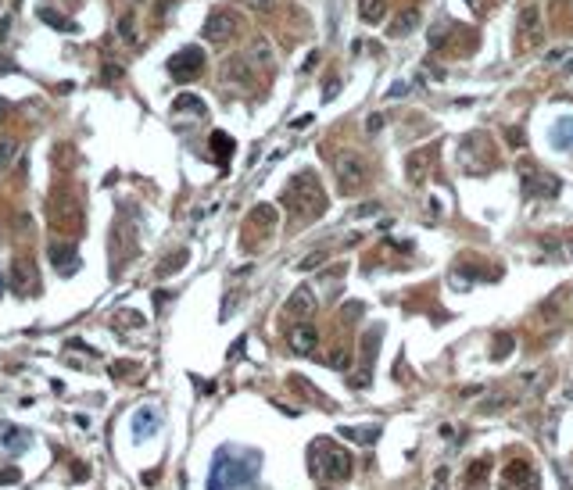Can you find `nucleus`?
<instances>
[{
  "mask_svg": "<svg viewBox=\"0 0 573 490\" xmlns=\"http://www.w3.org/2000/svg\"><path fill=\"white\" fill-rule=\"evenodd\" d=\"M258 469H262L258 451H244V454L219 451L212 462V476H208V490H255Z\"/></svg>",
  "mask_w": 573,
  "mask_h": 490,
  "instance_id": "nucleus-1",
  "label": "nucleus"
},
{
  "mask_svg": "<svg viewBox=\"0 0 573 490\" xmlns=\"http://www.w3.org/2000/svg\"><path fill=\"white\" fill-rule=\"evenodd\" d=\"M283 204L290 208V215H297L301 222H312V219L326 215V208H330V201H326V190H323L319 175H316V172H309V168H301V172H297V175L287 182V190H283Z\"/></svg>",
  "mask_w": 573,
  "mask_h": 490,
  "instance_id": "nucleus-2",
  "label": "nucleus"
},
{
  "mask_svg": "<svg viewBox=\"0 0 573 490\" xmlns=\"http://www.w3.org/2000/svg\"><path fill=\"white\" fill-rule=\"evenodd\" d=\"M312 451L323 454V458H319V466H316V469L323 473V480H348V476H351V469H355L351 451L337 447L334 440H316Z\"/></svg>",
  "mask_w": 573,
  "mask_h": 490,
  "instance_id": "nucleus-3",
  "label": "nucleus"
},
{
  "mask_svg": "<svg viewBox=\"0 0 573 490\" xmlns=\"http://www.w3.org/2000/svg\"><path fill=\"white\" fill-rule=\"evenodd\" d=\"M520 182H523V197L530 201H545V197H556L563 182L545 172V168H537L534 161H520Z\"/></svg>",
  "mask_w": 573,
  "mask_h": 490,
  "instance_id": "nucleus-4",
  "label": "nucleus"
},
{
  "mask_svg": "<svg viewBox=\"0 0 573 490\" xmlns=\"http://www.w3.org/2000/svg\"><path fill=\"white\" fill-rule=\"evenodd\" d=\"M222 82L233 89H255L258 86V65L251 54H233L222 61Z\"/></svg>",
  "mask_w": 573,
  "mask_h": 490,
  "instance_id": "nucleus-5",
  "label": "nucleus"
},
{
  "mask_svg": "<svg viewBox=\"0 0 573 490\" xmlns=\"http://www.w3.org/2000/svg\"><path fill=\"white\" fill-rule=\"evenodd\" d=\"M169 72H172L176 82L197 79V75L204 72V54H201V47H183V50H176V54L169 57Z\"/></svg>",
  "mask_w": 573,
  "mask_h": 490,
  "instance_id": "nucleus-6",
  "label": "nucleus"
},
{
  "mask_svg": "<svg viewBox=\"0 0 573 490\" xmlns=\"http://www.w3.org/2000/svg\"><path fill=\"white\" fill-rule=\"evenodd\" d=\"M236 29H240V22H236V15L233 11H226V8H219V11H212L204 18V40L208 43H229L233 36H236Z\"/></svg>",
  "mask_w": 573,
  "mask_h": 490,
  "instance_id": "nucleus-7",
  "label": "nucleus"
},
{
  "mask_svg": "<svg viewBox=\"0 0 573 490\" xmlns=\"http://www.w3.org/2000/svg\"><path fill=\"white\" fill-rule=\"evenodd\" d=\"M537 487H541V480L530 462H509L502 469V490H537Z\"/></svg>",
  "mask_w": 573,
  "mask_h": 490,
  "instance_id": "nucleus-8",
  "label": "nucleus"
},
{
  "mask_svg": "<svg viewBox=\"0 0 573 490\" xmlns=\"http://www.w3.org/2000/svg\"><path fill=\"white\" fill-rule=\"evenodd\" d=\"M366 179H369L366 175V161H362L358 154H341L337 158V182H341L344 194H355Z\"/></svg>",
  "mask_w": 573,
  "mask_h": 490,
  "instance_id": "nucleus-9",
  "label": "nucleus"
},
{
  "mask_svg": "<svg viewBox=\"0 0 573 490\" xmlns=\"http://www.w3.org/2000/svg\"><path fill=\"white\" fill-rule=\"evenodd\" d=\"M541 40H545V22H541V11L530 4L520 15V47L523 50H534Z\"/></svg>",
  "mask_w": 573,
  "mask_h": 490,
  "instance_id": "nucleus-10",
  "label": "nucleus"
},
{
  "mask_svg": "<svg viewBox=\"0 0 573 490\" xmlns=\"http://www.w3.org/2000/svg\"><path fill=\"white\" fill-rule=\"evenodd\" d=\"M434 158H437V147H434V143H430V147H419V150H412V154L405 158V175H409L412 187H419V182H423V179L430 175Z\"/></svg>",
  "mask_w": 573,
  "mask_h": 490,
  "instance_id": "nucleus-11",
  "label": "nucleus"
},
{
  "mask_svg": "<svg viewBox=\"0 0 573 490\" xmlns=\"http://www.w3.org/2000/svg\"><path fill=\"white\" fill-rule=\"evenodd\" d=\"M283 312H287L294 322H312V315H316V294H312L309 287H297V290L287 297Z\"/></svg>",
  "mask_w": 573,
  "mask_h": 490,
  "instance_id": "nucleus-12",
  "label": "nucleus"
},
{
  "mask_svg": "<svg viewBox=\"0 0 573 490\" xmlns=\"http://www.w3.org/2000/svg\"><path fill=\"white\" fill-rule=\"evenodd\" d=\"M319 347V329L312 322H294L290 329V351L294 354H316Z\"/></svg>",
  "mask_w": 573,
  "mask_h": 490,
  "instance_id": "nucleus-13",
  "label": "nucleus"
},
{
  "mask_svg": "<svg viewBox=\"0 0 573 490\" xmlns=\"http://www.w3.org/2000/svg\"><path fill=\"white\" fill-rule=\"evenodd\" d=\"M29 444H33V433H29V430L11 426V422H0V451H4V454H22Z\"/></svg>",
  "mask_w": 573,
  "mask_h": 490,
  "instance_id": "nucleus-14",
  "label": "nucleus"
},
{
  "mask_svg": "<svg viewBox=\"0 0 573 490\" xmlns=\"http://www.w3.org/2000/svg\"><path fill=\"white\" fill-rule=\"evenodd\" d=\"M50 265L57 268V275H72L79 268L76 247H69V243H54V247H50Z\"/></svg>",
  "mask_w": 573,
  "mask_h": 490,
  "instance_id": "nucleus-15",
  "label": "nucleus"
},
{
  "mask_svg": "<svg viewBox=\"0 0 573 490\" xmlns=\"http://www.w3.org/2000/svg\"><path fill=\"white\" fill-rule=\"evenodd\" d=\"M419 22H423V15H419V8H405L395 22H390V36H409L419 29Z\"/></svg>",
  "mask_w": 573,
  "mask_h": 490,
  "instance_id": "nucleus-16",
  "label": "nucleus"
},
{
  "mask_svg": "<svg viewBox=\"0 0 573 490\" xmlns=\"http://www.w3.org/2000/svg\"><path fill=\"white\" fill-rule=\"evenodd\" d=\"M341 433H344L351 444L369 447V444H376V440H380V426H344Z\"/></svg>",
  "mask_w": 573,
  "mask_h": 490,
  "instance_id": "nucleus-17",
  "label": "nucleus"
},
{
  "mask_svg": "<svg viewBox=\"0 0 573 490\" xmlns=\"http://www.w3.org/2000/svg\"><path fill=\"white\" fill-rule=\"evenodd\" d=\"M552 143L559 150H570L573 147V115H563L556 126H552Z\"/></svg>",
  "mask_w": 573,
  "mask_h": 490,
  "instance_id": "nucleus-18",
  "label": "nucleus"
},
{
  "mask_svg": "<svg viewBox=\"0 0 573 490\" xmlns=\"http://www.w3.org/2000/svg\"><path fill=\"white\" fill-rule=\"evenodd\" d=\"M290 387H297L301 394H309V397H312V401H316L319 408H326V412H334V401H330V397H326L323 390H316V387H312V383H309L305 376H290Z\"/></svg>",
  "mask_w": 573,
  "mask_h": 490,
  "instance_id": "nucleus-19",
  "label": "nucleus"
},
{
  "mask_svg": "<svg viewBox=\"0 0 573 490\" xmlns=\"http://www.w3.org/2000/svg\"><path fill=\"white\" fill-rule=\"evenodd\" d=\"M133 426H136V437H150V433L158 430V412L155 408H140L133 415Z\"/></svg>",
  "mask_w": 573,
  "mask_h": 490,
  "instance_id": "nucleus-20",
  "label": "nucleus"
},
{
  "mask_svg": "<svg viewBox=\"0 0 573 490\" xmlns=\"http://www.w3.org/2000/svg\"><path fill=\"white\" fill-rule=\"evenodd\" d=\"M172 111H176V115H183V111H190V115H208V104H204L201 97H194V94H179V97L172 101Z\"/></svg>",
  "mask_w": 573,
  "mask_h": 490,
  "instance_id": "nucleus-21",
  "label": "nucleus"
},
{
  "mask_svg": "<svg viewBox=\"0 0 573 490\" xmlns=\"http://www.w3.org/2000/svg\"><path fill=\"white\" fill-rule=\"evenodd\" d=\"M358 15H362V22L376 25L387 15V0H358Z\"/></svg>",
  "mask_w": 573,
  "mask_h": 490,
  "instance_id": "nucleus-22",
  "label": "nucleus"
},
{
  "mask_svg": "<svg viewBox=\"0 0 573 490\" xmlns=\"http://www.w3.org/2000/svg\"><path fill=\"white\" fill-rule=\"evenodd\" d=\"M212 154H215L219 165H226V161L233 158V136H226V133H212Z\"/></svg>",
  "mask_w": 573,
  "mask_h": 490,
  "instance_id": "nucleus-23",
  "label": "nucleus"
},
{
  "mask_svg": "<svg viewBox=\"0 0 573 490\" xmlns=\"http://www.w3.org/2000/svg\"><path fill=\"white\" fill-rule=\"evenodd\" d=\"M40 18L47 25H54V29H62V33H76V22L65 18V15H57V11H50V8H40Z\"/></svg>",
  "mask_w": 573,
  "mask_h": 490,
  "instance_id": "nucleus-24",
  "label": "nucleus"
},
{
  "mask_svg": "<svg viewBox=\"0 0 573 490\" xmlns=\"http://www.w3.org/2000/svg\"><path fill=\"white\" fill-rule=\"evenodd\" d=\"M251 222H265L269 229H273V226H276V208H273V204H258V208L251 211Z\"/></svg>",
  "mask_w": 573,
  "mask_h": 490,
  "instance_id": "nucleus-25",
  "label": "nucleus"
},
{
  "mask_svg": "<svg viewBox=\"0 0 573 490\" xmlns=\"http://www.w3.org/2000/svg\"><path fill=\"white\" fill-rule=\"evenodd\" d=\"M18 154V143L11 140V136H4V140H0V172H4L8 165H11V158Z\"/></svg>",
  "mask_w": 573,
  "mask_h": 490,
  "instance_id": "nucleus-26",
  "label": "nucleus"
},
{
  "mask_svg": "<svg viewBox=\"0 0 573 490\" xmlns=\"http://www.w3.org/2000/svg\"><path fill=\"white\" fill-rule=\"evenodd\" d=\"M118 36H122L126 43H136V22H133V15L118 18Z\"/></svg>",
  "mask_w": 573,
  "mask_h": 490,
  "instance_id": "nucleus-27",
  "label": "nucleus"
},
{
  "mask_svg": "<svg viewBox=\"0 0 573 490\" xmlns=\"http://www.w3.org/2000/svg\"><path fill=\"white\" fill-rule=\"evenodd\" d=\"M326 258H330L326 251H312V254H305V258H301V261H297V268H301V272H312V268H319V265H326Z\"/></svg>",
  "mask_w": 573,
  "mask_h": 490,
  "instance_id": "nucleus-28",
  "label": "nucleus"
},
{
  "mask_svg": "<svg viewBox=\"0 0 573 490\" xmlns=\"http://www.w3.org/2000/svg\"><path fill=\"white\" fill-rule=\"evenodd\" d=\"M488 469H491V462H488V458H476V462L466 469V480L469 483H476V480H484L488 476Z\"/></svg>",
  "mask_w": 573,
  "mask_h": 490,
  "instance_id": "nucleus-29",
  "label": "nucleus"
},
{
  "mask_svg": "<svg viewBox=\"0 0 573 490\" xmlns=\"http://www.w3.org/2000/svg\"><path fill=\"white\" fill-rule=\"evenodd\" d=\"M172 261H165L162 268H158V275H172V272H179V268H183L187 265V251H179V254H169Z\"/></svg>",
  "mask_w": 573,
  "mask_h": 490,
  "instance_id": "nucleus-30",
  "label": "nucleus"
},
{
  "mask_svg": "<svg viewBox=\"0 0 573 490\" xmlns=\"http://www.w3.org/2000/svg\"><path fill=\"white\" fill-rule=\"evenodd\" d=\"M269 57H273V47H269L265 40H258L255 50H251V61H255V65H269Z\"/></svg>",
  "mask_w": 573,
  "mask_h": 490,
  "instance_id": "nucleus-31",
  "label": "nucleus"
},
{
  "mask_svg": "<svg viewBox=\"0 0 573 490\" xmlns=\"http://www.w3.org/2000/svg\"><path fill=\"white\" fill-rule=\"evenodd\" d=\"M509 354H512V336L502 333V336H498V347H495V361H505Z\"/></svg>",
  "mask_w": 573,
  "mask_h": 490,
  "instance_id": "nucleus-32",
  "label": "nucleus"
},
{
  "mask_svg": "<svg viewBox=\"0 0 573 490\" xmlns=\"http://www.w3.org/2000/svg\"><path fill=\"white\" fill-rule=\"evenodd\" d=\"M376 211H380V201H369V204L351 208V219H366V215H376Z\"/></svg>",
  "mask_w": 573,
  "mask_h": 490,
  "instance_id": "nucleus-33",
  "label": "nucleus"
},
{
  "mask_svg": "<svg viewBox=\"0 0 573 490\" xmlns=\"http://www.w3.org/2000/svg\"><path fill=\"white\" fill-rule=\"evenodd\" d=\"M505 140H509V147H523V143H527V133H523L520 126H509V129H505Z\"/></svg>",
  "mask_w": 573,
  "mask_h": 490,
  "instance_id": "nucleus-34",
  "label": "nucleus"
},
{
  "mask_svg": "<svg viewBox=\"0 0 573 490\" xmlns=\"http://www.w3.org/2000/svg\"><path fill=\"white\" fill-rule=\"evenodd\" d=\"M330 365H334V369H344V365H348V347L344 344L330 351Z\"/></svg>",
  "mask_w": 573,
  "mask_h": 490,
  "instance_id": "nucleus-35",
  "label": "nucleus"
},
{
  "mask_svg": "<svg viewBox=\"0 0 573 490\" xmlns=\"http://www.w3.org/2000/svg\"><path fill=\"white\" fill-rule=\"evenodd\" d=\"M509 405H512L509 397H505V394H498V397H491L488 405H480V412H502V408H509Z\"/></svg>",
  "mask_w": 573,
  "mask_h": 490,
  "instance_id": "nucleus-36",
  "label": "nucleus"
},
{
  "mask_svg": "<svg viewBox=\"0 0 573 490\" xmlns=\"http://www.w3.org/2000/svg\"><path fill=\"white\" fill-rule=\"evenodd\" d=\"M383 122H387V118H383L380 111H376V115H369V118H366V133H369V136H373V133H380V129H383Z\"/></svg>",
  "mask_w": 573,
  "mask_h": 490,
  "instance_id": "nucleus-37",
  "label": "nucleus"
},
{
  "mask_svg": "<svg viewBox=\"0 0 573 490\" xmlns=\"http://www.w3.org/2000/svg\"><path fill=\"white\" fill-rule=\"evenodd\" d=\"M337 94H341V79H330V82H326V94H323V104H330Z\"/></svg>",
  "mask_w": 573,
  "mask_h": 490,
  "instance_id": "nucleus-38",
  "label": "nucleus"
},
{
  "mask_svg": "<svg viewBox=\"0 0 573 490\" xmlns=\"http://www.w3.org/2000/svg\"><path fill=\"white\" fill-rule=\"evenodd\" d=\"M469 8H473L476 15H488V11H491V0H469Z\"/></svg>",
  "mask_w": 573,
  "mask_h": 490,
  "instance_id": "nucleus-39",
  "label": "nucleus"
},
{
  "mask_svg": "<svg viewBox=\"0 0 573 490\" xmlns=\"http://www.w3.org/2000/svg\"><path fill=\"white\" fill-rule=\"evenodd\" d=\"M358 315H362V304H358V301H355V304H344V319H348V322L358 319Z\"/></svg>",
  "mask_w": 573,
  "mask_h": 490,
  "instance_id": "nucleus-40",
  "label": "nucleus"
},
{
  "mask_svg": "<svg viewBox=\"0 0 573 490\" xmlns=\"http://www.w3.org/2000/svg\"><path fill=\"white\" fill-rule=\"evenodd\" d=\"M444 483H448V469H441V473L434 476V490H448Z\"/></svg>",
  "mask_w": 573,
  "mask_h": 490,
  "instance_id": "nucleus-41",
  "label": "nucleus"
},
{
  "mask_svg": "<svg viewBox=\"0 0 573 490\" xmlns=\"http://www.w3.org/2000/svg\"><path fill=\"white\" fill-rule=\"evenodd\" d=\"M402 94H409V82H395V86H390V94H387V97H402Z\"/></svg>",
  "mask_w": 573,
  "mask_h": 490,
  "instance_id": "nucleus-42",
  "label": "nucleus"
},
{
  "mask_svg": "<svg viewBox=\"0 0 573 490\" xmlns=\"http://www.w3.org/2000/svg\"><path fill=\"white\" fill-rule=\"evenodd\" d=\"M563 261H573V236L563 243Z\"/></svg>",
  "mask_w": 573,
  "mask_h": 490,
  "instance_id": "nucleus-43",
  "label": "nucleus"
},
{
  "mask_svg": "<svg viewBox=\"0 0 573 490\" xmlns=\"http://www.w3.org/2000/svg\"><path fill=\"white\" fill-rule=\"evenodd\" d=\"M244 4H248V8H265L269 0H244Z\"/></svg>",
  "mask_w": 573,
  "mask_h": 490,
  "instance_id": "nucleus-44",
  "label": "nucleus"
},
{
  "mask_svg": "<svg viewBox=\"0 0 573 490\" xmlns=\"http://www.w3.org/2000/svg\"><path fill=\"white\" fill-rule=\"evenodd\" d=\"M8 111H11V104H8L4 97H0V115H8Z\"/></svg>",
  "mask_w": 573,
  "mask_h": 490,
  "instance_id": "nucleus-45",
  "label": "nucleus"
},
{
  "mask_svg": "<svg viewBox=\"0 0 573 490\" xmlns=\"http://www.w3.org/2000/svg\"><path fill=\"white\" fill-rule=\"evenodd\" d=\"M563 8H566V11L573 15V0H563Z\"/></svg>",
  "mask_w": 573,
  "mask_h": 490,
  "instance_id": "nucleus-46",
  "label": "nucleus"
},
{
  "mask_svg": "<svg viewBox=\"0 0 573 490\" xmlns=\"http://www.w3.org/2000/svg\"><path fill=\"white\" fill-rule=\"evenodd\" d=\"M0 294H4V280H0Z\"/></svg>",
  "mask_w": 573,
  "mask_h": 490,
  "instance_id": "nucleus-47",
  "label": "nucleus"
}]
</instances>
